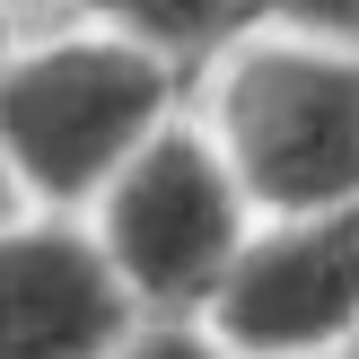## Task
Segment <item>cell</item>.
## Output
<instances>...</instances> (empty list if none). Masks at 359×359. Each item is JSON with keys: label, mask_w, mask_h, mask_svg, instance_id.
<instances>
[{"label": "cell", "mask_w": 359, "mask_h": 359, "mask_svg": "<svg viewBox=\"0 0 359 359\" xmlns=\"http://www.w3.org/2000/svg\"><path fill=\"white\" fill-rule=\"evenodd\" d=\"M193 105V70L123 44V35L35 18L0 62V175L18 210L79 219L158 132Z\"/></svg>", "instance_id": "obj_1"}, {"label": "cell", "mask_w": 359, "mask_h": 359, "mask_svg": "<svg viewBox=\"0 0 359 359\" xmlns=\"http://www.w3.org/2000/svg\"><path fill=\"white\" fill-rule=\"evenodd\" d=\"M193 114L255 193V210H351L359 202V44L298 27H245L193 79Z\"/></svg>", "instance_id": "obj_2"}, {"label": "cell", "mask_w": 359, "mask_h": 359, "mask_svg": "<svg viewBox=\"0 0 359 359\" xmlns=\"http://www.w3.org/2000/svg\"><path fill=\"white\" fill-rule=\"evenodd\" d=\"M79 219L97 237V255L114 263L140 325H202L263 210L219 158V140L202 132V114L184 105Z\"/></svg>", "instance_id": "obj_3"}, {"label": "cell", "mask_w": 359, "mask_h": 359, "mask_svg": "<svg viewBox=\"0 0 359 359\" xmlns=\"http://www.w3.org/2000/svg\"><path fill=\"white\" fill-rule=\"evenodd\" d=\"M202 325L228 359H359V202L255 219Z\"/></svg>", "instance_id": "obj_4"}, {"label": "cell", "mask_w": 359, "mask_h": 359, "mask_svg": "<svg viewBox=\"0 0 359 359\" xmlns=\"http://www.w3.org/2000/svg\"><path fill=\"white\" fill-rule=\"evenodd\" d=\"M140 333L114 263L70 210H0V359H114Z\"/></svg>", "instance_id": "obj_5"}, {"label": "cell", "mask_w": 359, "mask_h": 359, "mask_svg": "<svg viewBox=\"0 0 359 359\" xmlns=\"http://www.w3.org/2000/svg\"><path fill=\"white\" fill-rule=\"evenodd\" d=\"M35 18H70V27L123 35V44L158 53V62L202 79L210 53H228L255 27V0H35Z\"/></svg>", "instance_id": "obj_6"}, {"label": "cell", "mask_w": 359, "mask_h": 359, "mask_svg": "<svg viewBox=\"0 0 359 359\" xmlns=\"http://www.w3.org/2000/svg\"><path fill=\"white\" fill-rule=\"evenodd\" d=\"M263 27H298L325 44H359V0H255Z\"/></svg>", "instance_id": "obj_7"}, {"label": "cell", "mask_w": 359, "mask_h": 359, "mask_svg": "<svg viewBox=\"0 0 359 359\" xmlns=\"http://www.w3.org/2000/svg\"><path fill=\"white\" fill-rule=\"evenodd\" d=\"M114 359H228V351L210 342V325H140Z\"/></svg>", "instance_id": "obj_8"}, {"label": "cell", "mask_w": 359, "mask_h": 359, "mask_svg": "<svg viewBox=\"0 0 359 359\" xmlns=\"http://www.w3.org/2000/svg\"><path fill=\"white\" fill-rule=\"evenodd\" d=\"M27 27H35V0H0V62H9V44H18Z\"/></svg>", "instance_id": "obj_9"}, {"label": "cell", "mask_w": 359, "mask_h": 359, "mask_svg": "<svg viewBox=\"0 0 359 359\" xmlns=\"http://www.w3.org/2000/svg\"><path fill=\"white\" fill-rule=\"evenodd\" d=\"M0 210H18V193H9V175H0Z\"/></svg>", "instance_id": "obj_10"}]
</instances>
